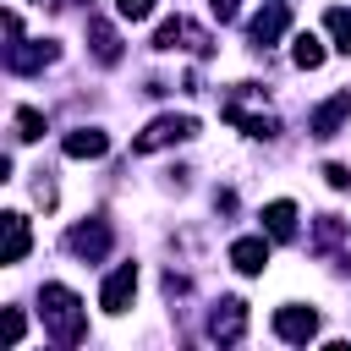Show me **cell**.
I'll use <instances>...</instances> for the list:
<instances>
[{
	"instance_id": "cell-1",
	"label": "cell",
	"mask_w": 351,
	"mask_h": 351,
	"mask_svg": "<svg viewBox=\"0 0 351 351\" xmlns=\"http://www.w3.org/2000/svg\"><path fill=\"white\" fill-rule=\"evenodd\" d=\"M38 318H44V335H49L55 346H82V340H88V307H82V296H77L71 285H60V280H49V285L38 291Z\"/></svg>"
},
{
	"instance_id": "cell-22",
	"label": "cell",
	"mask_w": 351,
	"mask_h": 351,
	"mask_svg": "<svg viewBox=\"0 0 351 351\" xmlns=\"http://www.w3.org/2000/svg\"><path fill=\"white\" fill-rule=\"evenodd\" d=\"M22 335H27V313L5 307V346H22Z\"/></svg>"
},
{
	"instance_id": "cell-23",
	"label": "cell",
	"mask_w": 351,
	"mask_h": 351,
	"mask_svg": "<svg viewBox=\"0 0 351 351\" xmlns=\"http://www.w3.org/2000/svg\"><path fill=\"white\" fill-rule=\"evenodd\" d=\"M55 197H60V192H55L49 170H38V181H33V203H38V208H55Z\"/></svg>"
},
{
	"instance_id": "cell-16",
	"label": "cell",
	"mask_w": 351,
	"mask_h": 351,
	"mask_svg": "<svg viewBox=\"0 0 351 351\" xmlns=\"http://www.w3.org/2000/svg\"><path fill=\"white\" fill-rule=\"evenodd\" d=\"M71 159H104L110 154V132H99V126H77V132H66V143H60Z\"/></svg>"
},
{
	"instance_id": "cell-13",
	"label": "cell",
	"mask_w": 351,
	"mask_h": 351,
	"mask_svg": "<svg viewBox=\"0 0 351 351\" xmlns=\"http://www.w3.org/2000/svg\"><path fill=\"white\" fill-rule=\"evenodd\" d=\"M88 49H93L99 66H121V33L104 16H88Z\"/></svg>"
},
{
	"instance_id": "cell-14",
	"label": "cell",
	"mask_w": 351,
	"mask_h": 351,
	"mask_svg": "<svg viewBox=\"0 0 351 351\" xmlns=\"http://www.w3.org/2000/svg\"><path fill=\"white\" fill-rule=\"evenodd\" d=\"M225 121H230V126H241L247 137H263V143H269V137H280V121H274L269 110H263V115L241 110V99H225Z\"/></svg>"
},
{
	"instance_id": "cell-25",
	"label": "cell",
	"mask_w": 351,
	"mask_h": 351,
	"mask_svg": "<svg viewBox=\"0 0 351 351\" xmlns=\"http://www.w3.org/2000/svg\"><path fill=\"white\" fill-rule=\"evenodd\" d=\"M208 11H214L219 22H236V16H241V0H208Z\"/></svg>"
},
{
	"instance_id": "cell-3",
	"label": "cell",
	"mask_w": 351,
	"mask_h": 351,
	"mask_svg": "<svg viewBox=\"0 0 351 351\" xmlns=\"http://www.w3.org/2000/svg\"><path fill=\"white\" fill-rule=\"evenodd\" d=\"M197 137V115H154L137 137H132V154H159V148H170V143H192Z\"/></svg>"
},
{
	"instance_id": "cell-4",
	"label": "cell",
	"mask_w": 351,
	"mask_h": 351,
	"mask_svg": "<svg viewBox=\"0 0 351 351\" xmlns=\"http://www.w3.org/2000/svg\"><path fill=\"white\" fill-rule=\"evenodd\" d=\"M110 247H115V230H110V219H77L71 230H66V252H77L82 263H99V258H110Z\"/></svg>"
},
{
	"instance_id": "cell-10",
	"label": "cell",
	"mask_w": 351,
	"mask_h": 351,
	"mask_svg": "<svg viewBox=\"0 0 351 351\" xmlns=\"http://www.w3.org/2000/svg\"><path fill=\"white\" fill-rule=\"evenodd\" d=\"M285 27H291V5H285V0H269V5L247 22V38H252V49H269Z\"/></svg>"
},
{
	"instance_id": "cell-18",
	"label": "cell",
	"mask_w": 351,
	"mask_h": 351,
	"mask_svg": "<svg viewBox=\"0 0 351 351\" xmlns=\"http://www.w3.org/2000/svg\"><path fill=\"white\" fill-rule=\"evenodd\" d=\"M291 60H296L302 71H318V66H324V44H318L313 33H296V38H291Z\"/></svg>"
},
{
	"instance_id": "cell-5",
	"label": "cell",
	"mask_w": 351,
	"mask_h": 351,
	"mask_svg": "<svg viewBox=\"0 0 351 351\" xmlns=\"http://www.w3.org/2000/svg\"><path fill=\"white\" fill-rule=\"evenodd\" d=\"M60 60V44L55 38H11L5 44V71H16V77H33V71H44V66H55Z\"/></svg>"
},
{
	"instance_id": "cell-6",
	"label": "cell",
	"mask_w": 351,
	"mask_h": 351,
	"mask_svg": "<svg viewBox=\"0 0 351 351\" xmlns=\"http://www.w3.org/2000/svg\"><path fill=\"white\" fill-rule=\"evenodd\" d=\"M208 340H219V346H241L247 340V302L241 296H219L208 307Z\"/></svg>"
},
{
	"instance_id": "cell-12",
	"label": "cell",
	"mask_w": 351,
	"mask_h": 351,
	"mask_svg": "<svg viewBox=\"0 0 351 351\" xmlns=\"http://www.w3.org/2000/svg\"><path fill=\"white\" fill-rule=\"evenodd\" d=\"M307 247H313L318 258H340V247H346V219H340V214H318Z\"/></svg>"
},
{
	"instance_id": "cell-11",
	"label": "cell",
	"mask_w": 351,
	"mask_h": 351,
	"mask_svg": "<svg viewBox=\"0 0 351 351\" xmlns=\"http://www.w3.org/2000/svg\"><path fill=\"white\" fill-rule=\"evenodd\" d=\"M0 230H5V247H0V263H22V258H27V247H33V230H27V214H16V208H5V214H0Z\"/></svg>"
},
{
	"instance_id": "cell-15",
	"label": "cell",
	"mask_w": 351,
	"mask_h": 351,
	"mask_svg": "<svg viewBox=\"0 0 351 351\" xmlns=\"http://www.w3.org/2000/svg\"><path fill=\"white\" fill-rule=\"evenodd\" d=\"M230 263H236V274H263L269 269V241L263 236H236L230 241Z\"/></svg>"
},
{
	"instance_id": "cell-19",
	"label": "cell",
	"mask_w": 351,
	"mask_h": 351,
	"mask_svg": "<svg viewBox=\"0 0 351 351\" xmlns=\"http://www.w3.org/2000/svg\"><path fill=\"white\" fill-rule=\"evenodd\" d=\"M324 27H329L335 49H346V55H351V5H329V11H324Z\"/></svg>"
},
{
	"instance_id": "cell-20",
	"label": "cell",
	"mask_w": 351,
	"mask_h": 351,
	"mask_svg": "<svg viewBox=\"0 0 351 351\" xmlns=\"http://www.w3.org/2000/svg\"><path fill=\"white\" fill-rule=\"evenodd\" d=\"M16 137H22V143H33V137H44V110H33V104H22V110H16Z\"/></svg>"
},
{
	"instance_id": "cell-21",
	"label": "cell",
	"mask_w": 351,
	"mask_h": 351,
	"mask_svg": "<svg viewBox=\"0 0 351 351\" xmlns=\"http://www.w3.org/2000/svg\"><path fill=\"white\" fill-rule=\"evenodd\" d=\"M154 5H159V0H115V16H121V22H148Z\"/></svg>"
},
{
	"instance_id": "cell-24",
	"label": "cell",
	"mask_w": 351,
	"mask_h": 351,
	"mask_svg": "<svg viewBox=\"0 0 351 351\" xmlns=\"http://www.w3.org/2000/svg\"><path fill=\"white\" fill-rule=\"evenodd\" d=\"M324 181H329L335 192H351V170H346V165H324Z\"/></svg>"
},
{
	"instance_id": "cell-2",
	"label": "cell",
	"mask_w": 351,
	"mask_h": 351,
	"mask_svg": "<svg viewBox=\"0 0 351 351\" xmlns=\"http://www.w3.org/2000/svg\"><path fill=\"white\" fill-rule=\"evenodd\" d=\"M154 49H181V55H197V60H208L214 55V33L208 27H197L192 16H165L159 22V33H154Z\"/></svg>"
},
{
	"instance_id": "cell-8",
	"label": "cell",
	"mask_w": 351,
	"mask_h": 351,
	"mask_svg": "<svg viewBox=\"0 0 351 351\" xmlns=\"http://www.w3.org/2000/svg\"><path fill=\"white\" fill-rule=\"evenodd\" d=\"M346 121H351V88L329 93V99L307 115V132H313L318 143H329V137H340V132H346Z\"/></svg>"
},
{
	"instance_id": "cell-7",
	"label": "cell",
	"mask_w": 351,
	"mask_h": 351,
	"mask_svg": "<svg viewBox=\"0 0 351 351\" xmlns=\"http://www.w3.org/2000/svg\"><path fill=\"white\" fill-rule=\"evenodd\" d=\"M274 335H280L285 346H307V340H318V307H307V302H285V307L274 313Z\"/></svg>"
},
{
	"instance_id": "cell-9",
	"label": "cell",
	"mask_w": 351,
	"mask_h": 351,
	"mask_svg": "<svg viewBox=\"0 0 351 351\" xmlns=\"http://www.w3.org/2000/svg\"><path fill=\"white\" fill-rule=\"evenodd\" d=\"M132 296H137V263H115L110 280L99 285V307H104L110 318H121V313L132 307Z\"/></svg>"
},
{
	"instance_id": "cell-17",
	"label": "cell",
	"mask_w": 351,
	"mask_h": 351,
	"mask_svg": "<svg viewBox=\"0 0 351 351\" xmlns=\"http://www.w3.org/2000/svg\"><path fill=\"white\" fill-rule=\"evenodd\" d=\"M263 230H269V241H291L296 236V203L291 197H274L263 208Z\"/></svg>"
}]
</instances>
